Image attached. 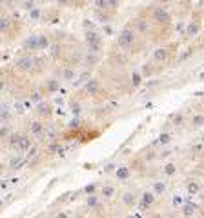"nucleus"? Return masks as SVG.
<instances>
[{"mask_svg": "<svg viewBox=\"0 0 204 218\" xmlns=\"http://www.w3.org/2000/svg\"><path fill=\"white\" fill-rule=\"evenodd\" d=\"M133 42V31L131 29H124L120 33V37H119V44L120 46H130Z\"/></svg>", "mask_w": 204, "mask_h": 218, "instance_id": "nucleus-1", "label": "nucleus"}, {"mask_svg": "<svg viewBox=\"0 0 204 218\" xmlns=\"http://www.w3.org/2000/svg\"><path fill=\"white\" fill-rule=\"evenodd\" d=\"M31 64H33V60H31V58H20L18 62H17V66L20 67V69H29Z\"/></svg>", "mask_w": 204, "mask_h": 218, "instance_id": "nucleus-2", "label": "nucleus"}, {"mask_svg": "<svg viewBox=\"0 0 204 218\" xmlns=\"http://www.w3.org/2000/svg\"><path fill=\"white\" fill-rule=\"evenodd\" d=\"M192 124H193V126H197V127L204 126V117H202V115H195V117L192 118Z\"/></svg>", "mask_w": 204, "mask_h": 218, "instance_id": "nucleus-3", "label": "nucleus"}, {"mask_svg": "<svg viewBox=\"0 0 204 218\" xmlns=\"http://www.w3.org/2000/svg\"><path fill=\"white\" fill-rule=\"evenodd\" d=\"M29 144H31V142H29V138H28V136H22L17 147H18V149H28V147H29Z\"/></svg>", "mask_w": 204, "mask_h": 218, "instance_id": "nucleus-4", "label": "nucleus"}, {"mask_svg": "<svg viewBox=\"0 0 204 218\" xmlns=\"http://www.w3.org/2000/svg\"><path fill=\"white\" fill-rule=\"evenodd\" d=\"M142 204H144V206H149V204H153V195H151V193H144Z\"/></svg>", "mask_w": 204, "mask_h": 218, "instance_id": "nucleus-5", "label": "nucleus"}, {"mask_svg": "<svg viewBox=\"0 0 204 218\" xmlns=\"http://www.w3.org/2000/svg\"><path fill=\"white\" fill-rule=\"evenodd\" d=\"M40 131H42V124H40V122H35V124L31 126V133L33 135H38Z\"/></svg>", "mask_w": 204, "mask_h": 218, "instance_id": "nucleus-6", "label": "nucleus"}, {"mask_svg": "<svg viewBox=\"0 0 204 218\" xmlns=\"http://www.w3.org/2000/svg\"><path fill=\"white\" fill-rule=\"evenodd\" d=\"M97 89H99V84L95 80H91L90 84H87V91H90V93H97Z\"/></svg>", "mask_w": 204, "mask_h": 218, "instance_id": "nucleus-7", "label": "nucleus"}, {"mask_svg": "<svg viewBox=\"0 0 204 218\" xmlns=\"http://www.w3.org/2000/svg\"><path fill=\"white\" fill-rule=\"evenodd\" d=\"M113 193H115V189L111 186H106L104 189H102V195H104V196H113Z\"/></svg>", "mask_w": 204, "mask_h": 218, "instance_id": "nucleus-8", "label": "nucleus"}, {"mask_svg": "<svg viewBox=\"0 0 204 218\" xmlns=\"http://www.w3.org/2000/svg\"><path fill=\"white\" fill-rule=\"evenodd\" d=\"M155 17H157V18H164L166 22L169 20V17H168V15H166V13L162 11V9H157V11H155Z\"/></svg>", "mask_w": 204, "mask_h": 218, "instance_id": "nucleus-9", "label": "nucleus"}, {"mask_svg": "<svg viewBox=\"0 0 204 218\" xmlns=\"http://www.w3.org/2000/svg\"><path fill=\"white\" fill-rule=\"evenodd\" d=\"M155 58H157V60H164V58H166V51H164V49H157Z\"/></svg>", "mask_w": 204, "mask_h": 218, "instance_id": "nucleus-10", "label": "nucleus"}, {"mask_svg": "<svg viewBox=\"0 0 204 218\" xmlns=\"http://www.w3.org/2000/svg\"><path fill=\"white\" fill-rule=\"evenodd\" d=\"M164 173H166V175H173V173H175V166H173V164H168L166 169H164Z\"/></svg>", "mask_w": 204, "mask_h": 218, "instance_id": "nucleus-11", "label": "nucleus"}, {"mask_svg": "<svg viewBox=\"0 0 204 218\" xmlns=\"http://www.w3.org/2000/svg\"><path fill=\"white\" fill-rule=\"evenodd\" d=\"M117 176H119V178H126V176H128V169H124V167L119 169V171H117Z\"/></svg>", "mask_w": 204, "mask_h": 218, "instance_id": "nucleus-12", "label": "nucleus"}, {"mask_svg": "<svg viewBox=\"0 0 204 218\" xmlns=\"http://www.w3.org/2000/svg\"><path fill=\"white\" fill-rule=\"evenodd\" d=\"M35 155H37V149L35 147H29L28 149V158H31V156H35Z\"/></svg>", "mask_w": 204, "mask_h": 218, "instance_id": "nucleus-13", "label": "nucleus"}, {"mask_svg": "<svg viewBox=\"0 0 204 218\" xmlns=\"http://www.w3.org/2000/svg\"><path fill=\"white\" fill-rule=\"evenodd\" d=\"M193 209H195L193 206H186V207H184V215H192V213H193Z\"/></svg>", "mask_w": 204, "mask_h": 218, "instance_id": "nucleus-14", "label": "nucleus"}, {"mask_svg": "<svg viewBox=\"0 0 204 218\" xmlns=\"http://www.w3.org/2000/svg\"><path fill=\"white\" fill-rule=\"evenodd\" d=\"M8 27H9V20H8V18H2V29L6 31Z\"/></svg>", "mask_w": 204, "mask_h": 218, "instance_id": "nucleus-15", "label": "nucleus"}, {"mask_svg": "<svg viewBox=\"0 0 204 218\" xmlns=\"http://www.w3.org/2000/svg\"><path fill=\"white\" fill-rule=\"evenodd\" d=\"M189 191H192V193H197V189H199V186H197V184H189V187H188Z\"/></svg>", "mask_w": 204, "mask_h": 218, "instance_id": "nucleus-16", "label": "nucleus"}, {"mask_svg": "<svg viewBox=\"0 0 204 218\" xmlns=\"http://www.w3.org/2000/svg\"><path fill=\"white\" fill-rule=\"evenodd\" d=\"M155 189L157 191H164V184H155Z\"/></svg>", "mask_w": 204, "mask_h": 218, "instance_id": "nucleus-17", "label": "nucleus"}, {"mask_svg": "<svg viewBox=\"0 0 204 218\" xmlns=\"http://www.w3.org/2000/svg\"><path fill=\"white\" fill-rule=\"evenodd\" d=\"M64 77H66V78H73V73H71V71H66Z\"/></svg>", "mask_w": 204, "mask_h": 218, "instance_id": "nucleus-18", "label": "nucleus"}, {"mask_svg": "<svg viewBox=\"0 0 204 218\" xmlns=\"http://www.w3.org/2000/svg\"><path fill=\"white\" fill-rule=\"evenodd\" d=\"M168 140H169L168 135H162V136H160V142H168Z\"/></svg>", "mask_w": 204, "mask_h": 218, "instance_id": "nucleus-19", "label": "nucleus"}, {"mask_svg": "<svg viewBox=\"0 0 204 218\" xmlns=\"http://www.w3.org/2000/svg\"><path fill=\"white\" fill-rule=\"evenodd\" d=\"M177 122H182V117H180V115H177V117H175V124H177Z\"/></svg>", "mask_w": 204, "mask_h": 218, "instance_id": "nucleus-20", "label": "nucleus"}, {"mask_svg": "<svg viewBox=\"0 0 204 218\" xmlns=\"http://www.w3.org/2000/svg\"><path fill=\"white\" fill-rule=\"evenodd\" d=\"M202 140H204V136H202Z\"/></svg>", "mask_w": 204, "mask_h": 218, "instance_id": "nucleus-21", "label": "nucleus"}, {"mask_svg": "<svg viewBox=\"0 0 204 218\" xmlns=\"http://www.w3.org/2000/svg\"><path fill=\"white\" fill-rule=\"evenodd\" d=\"M202 215H204V211H202Z\"/></svg>", "mask_w": 204, "mask_h": 218, "instance_id": "nucleus-22", "label": "nucleus"}]
</instances>
